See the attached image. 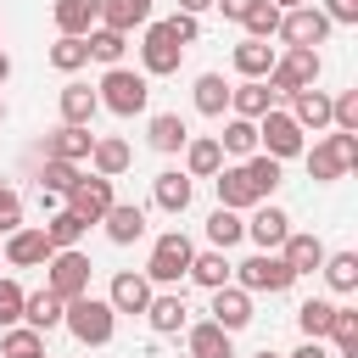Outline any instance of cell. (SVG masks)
Returning a JSON list of instances; mask_svg holds the SVG:
<instances>
[{
  "label": "cell",
  "instance_id": "26",
  "mask_svg": "<svg viewBox=\"0 0 358 358\" xmlns=\"http://www.w3.org/2000/svg\"><path fill=\"white\" fill-rule=\"evenodd\" d=\"M291 117H296V129H324L330 123V95L324 90H296L291 95Z\"/></svg>",
  "mask_w": 358,
  "mask_h": 358
},
{
  "label": "cell",
  "instance_id": "28",
  "mask_svg": "<svg viewBox=\"0 0 358 358\" xmlns=\"http://www.w3.org/2000/svg\"><path fill=\"white\" fill-rule=\"evenodd\" d=\"M95 90L90 84H67L62 90V123H73V129H90V117H95Z\"/></svg>",
  "mask_w": 358,
  "mask_h": 358
},
{
  "label": "cell",
  "instance_id": "43",
  "mask_svg": "<svg viewBox=\"0 0 358 358\" xmlns=\"http://www.w3.org/2000/svg\"><path fill=\"white\" fill-rule=\"evenodd\" d=\"M330 341L341 347V358H358V313H352V308H336V319H330Z\"/></svg>",
  "mask_w": 358,
  "mask_h": 358
},
{
  "label": "cell",
  "instance_id": "29",
  "mask_svg": "<svg viewBox=\"0 0 358 358\" xmlns=\"http://www.w3.org/2000/svg\"><path fill=\"white\" fill-rule=\"evenodd\" d=\"M229 274H235V263H229L224 252H201V257H190V280H196V285H207V291L229 285Z\"/></svg>",
  "mask_w": 358,
  "mask_h": 358
},
{
  "label": "cell",
  "instance_id": "32",
  "mask_svg": "<svg viewBox=\"0 0 358 358\" xmlns=\"http://www.w3.org/2000/svg\"><path fill=\"white\" fill-rule=\"evenodd\" d=\"M185 162H190V179H213L224 168V151L218 140H185Z\"/></svg>",
  "mask_w": 358,
  "mask_h": 358
},
{
  "label": "cell",
  "instance_id": "14",
  "mask_svg": "<svg viewBox=\"0 0 358 358\" xmlns=\"http://www.w3.org/2000/svg\"><path fill=\"white\" fill-rule=\"evenodd\" d=\"M6 257H11L17 268H39V263H50V241H45V229H11V235H6Z\"/></svg>",
  "mask_w": 358,
  "mask_h": 358
},
{
  "label": "cell",
  "instance_id": "45",
  "mask_svg": "<svg viewBox=\"0 0 358 358\" xmlns=\"http://www.w3.org/2000/svg\"><path fill=\"white\" fill-rule=\"evenodd\" d=\"M241 22H246V34H252V39H268V34H280V11H274L268 0H257V6H252Z\"/></svg>",
  "mask_w": 358,
  "mask_h": 358
},
{
  "label": "cell",
  "instance_id": "37",
  "mask_svg": "<svg viewBox=\"0 0 358 358\" xmlns=\"http://www.w3.org/2000/svg\"><path fill=\"white\" fill-rule=\"evenodd\" d=\"M330 319H336V302H324V296H313V302H302V308H296V324H302V336H308V341L330 336Z\"/></svg>",
  "mask_w": 358,
  "mask_h": 358
},
{
  "label": "cell",
  "instance_id": "22",
  "mask_svg": "<svg viewBox=\"0 0 358 358\" xmlns=\"http://www.w3.org/2000/svg\"><path fill=\"white\" fill-rule=\"evenodd\" d=\"M90 162H95V173H101V179H117V173L134 162V151H129V140L106 134V140H95V145H90Z\"/></svg>",
  "mask_w": 358,
  "mask_h": 358
},
{
  "label": "cell",
  "instance_id": "51",
  "mask_svg": "<svg viewBox=\"0 0 358 358\" xmlns=\"http://www.w3.org/2000/svg\"><path fill=\"white\" fill-rule=\"evenodd\" d=\"M213 6H224V17H235V22H241V17H246L257 0H213Z\"/></svg>",
  "mask_w": 358,
  "mask_h": 358
},
{
  "label": "cell",
  "instance_id": "7",
  "mask_svg": "<svg viewBox=\"0 0 358 358\" xmlns=\"http://www.w3.org/2000/svg\"><path fill=\"white\" fill-rule=\"evenodd\" d=\"M352 162H358V140H352V134H330V140H319V145L308 151V173H313L319 185L341 179Z\"/></svg>",
  "mask_w": 358,
  "mask_h": 358
},
{
  "label": "cell",
  "instance_id": "35",
  "mask_svg": "<svg viewBox=\"0 0 358 358\" xmlns=\"http://www.w3.org/2000/svg\"><path fill=\"white\" fill-rule=\"evenodd\" d=\"M84 45H90V56H95V62L117 67V62H123V50H129V34H112V28H90V34H84Z\"/></svg>",
  "mask_w": 358,
  "mask_h": 358
},
{
  "label": "cell",
  "instance_id": "13",
  "mask_svg": "<svg viewBox=\"0 0 358 358\" xmlns=\"http://www.w3.org/2000/svg\"><path fill=\"white\" fill-rule=\"evenodd\" d=\"M213 324L218 330H246L252 324V296L241 285H218L213 291Z\"/></svg>",
  "mask_w": 358,
  "mask_h": 358
},
{
  "label": "cell",
  "instance_id": "34",
  "mask_svg": "<svg viewBox=\"0 0 358 358\" xmlns=\"http://www.w3.org/2000/svg\"><path fill=\"white\" fill-rule=\"evenodd\" d=\"M84 229H90V224H84V218H73V213L62 207V213L45 224V241H50V252H73V246L84 241Z\"/></svg>",
  "mask_w": 358,
  "mask_h": 358
},
{
  "label": "cell",
  "instance_id": "41",
  "mask_svg": "<svg viewBox=\"0 0 358 358\" xmlns=\"http://www.w3.org/2000/svg\"><path fill=\"white\" fill-rule=\"evenodd\" d=\"M84 173L73 168V162H56V157H45V173H39V190H50V196H67L73 185H78Z\"/></svg>",
  "mask_w": 358,
  "mask_h": 358
},
{
  "label": "cell",
  "instance_id": "50",
  "mask_svg": "<svg viewBox=\"0 0 358 358\" xmlns=\"http://www.w3.org/2000/svg\"><path fill=\"white\" fill-rule=\"evenodd\" d=\"M324 17L330 22H358V0H324Z\"/></svg>",
  "mask_w": 358,
  "mask_h": 358
},
{
  "label": "cell",
  "instance_id": "4",
  "mask_svg": "<svg viewBox=\"0 0 358 358\" xmlns=\"http://www.w3.org/2000/svg\"><path fill=\"white\" fill-rule=\"evenodd\" d=\"M50 274H45V291L50 296H62V302H73V296H90V257L73 246V252H50V263H45Z\"/></svg>",
  "mask_w": 358,
  "mask_h": 358
},
{
  "label": "cell",
  "instance_id": "54",
  "mask_svg": "<svg viewBox=\"0 0 358 358\" xmlns=\"http://www.w3.org/2000/svg\"><path fill=\"white\" fill-rule=\"evenodd\" d=\"M268 6H274V11L285 17V11H296V6H308V0H268Z\"/></svg>",
  "mask_w": 358,
  "mask_h": 358
},
{
  "label": "cell",
  "instance_id": "38",
  "mask_svg": "<svg viewBox=\"0 0 358 358\" xmlns=\"http://www.w3.org/2000/svg\"><path fill=\"white\" fill-rule=\"evenodd\" d=\"M218 151L252 157V151H257V123H246V117H229V123H224V134H218Z\"/></svg>",
  "mask_w": 358,
  "mask_h": 358
},
{
  "label": "cell",
  "instance_id": "42",
  "mask_svg": "<svg viewBox=\"0 0 358 358\" xmlns=\"http://www.w3.org/2000/svg\"><path fill=\"white\" fill-rule=\"evenodd\" d=\"M0 352H6V358H45V336H39V330H17V324H11V330H6V341H0Z\"/></svg>",
  "mask_w": 358,
  "mask_h": 358
},
{
  "label": "cell",
  "instance_id": "11",
  "mask_svg": "<svg viewBox=\"0 0 358 358\" xmlns=\"http://www.w3.org/2000/svg\"><path fill=\"white\" fill-rule=\"evenodd\" d=\"M324 34H330V17H324L319 6H296V11L280 17V39H285V45H308V50H313Z\"/></svg>",
  "mask_w": 358,
  "mask_h": 358
},
{
  "label": "cell",
  "instance_id": "21",
  "mask_svg": "<svg viewBox=\"0 0 358 358\" xmlns=\"http://www.w3.org/2000/svg\"><path fill=\"white\" fill-rule=\"evenodd\" d=\"M229 106H235V117L257 123L263 112H274V95H268V84H263V78H246L241 90H229Z\"/></svg>",
  "mask_w": 358,
  "mask_h": 358
},
{
  "label": "cell",
  "instance_id": "12",
  "mask_svg": "<svg viewBox=\"0 0 358 358\" xmlns=\"http://www.w3.org/2000/svg\"><path fill=\"white\" fill-rule=\"evenodd\" d=\"M213 185H218V207H229V213H241V207H257V201H263L246 168H218V173H213Z\"/></svg>",
  "mask_w": 358,
  "mask_h": 358
},
{
  "label": "cell",
  "instance_id": "16",
  "mask_svg": "<svg viewBox=\"0 0 358 358\" xmlns=\"http://www.w3.org/2000/svg\"><path fill=\"white\" fill-rule=\"evenodd\" d=\"M246 235L257 241V252H274V246H285L291 218H285L280 207H257V213H252V224H246Z\"/></svg>",
  "mask_w": 358,
  "mask_h": 358
},
{
  "label": "cell",
  "instance_id": "30",
  "mask_svg": "<svg viewBox=\"0 0 358 358\" xmlns=\"http://www.w3.org/2000/svg\"><path fill=\"white\" fill-rule=\"evenodd\" d=\"M190 358H235L229 330H218L213 319H207V324H196V330H190Z\"/></svg>",
  "mask_w": 358,
  "mask_h": 358
},
{
  "label": "cell",
  "instance_id": "18",
  "mask_svg": "<svg viewBox=\"0 0 358 358\" xmlns=\"http://www.w3.org/2000/svg\"><path fill=\"white\" fill-rule=\"evenodd\" d=\"M101 22V0H56V28L67 39H84Z\"/></svg>",
  "mask_w": 358,
  "mask_h": 358
},
{
  "label": "cell",
  "instance_id": "5",
  "mask_svg": "<svg viewBox=\"0 0 358 358\" xmlns=\"http://www.w3.org/2000/svg\"><path fill=\"white\" fill-rule=\"evenodd\" d=\"M190 257H196V246H190L179 229L157 235V246H151V263H145V280H157V285H173L179 274H190Z\"/></svg>",
  "mask_w": 358,
  "mask_h": 358
},
{
  "label": "cell",
  "instance_id": "49",
  "mask_svg": "<svg viewBox=\"0 0 358 358\" xmlns=\"http://www.w3.org/2000/svg\"><path fill=\"white\" fill-rule=\"evenodd\" d=\"M168 34H173L179 45H196V34H201V28H196V17H185V11H173V17H168Z\"/></svg>",
  "mask_w": 358,
  "mask_h": 358
},
{
  "label": "cell",
  "instance_id": "33",
  "mask_svg": "<svg viewBox=\"0 0 358 358\" xmlns=\"http://www.w3.org/2000/svg\"><path fill=\"white\" fill-rule=\"evenodd\" d=\"M190 173H157V207L162 213H185L190 207Z\"/></svg>",
  "mask_w": 358,
  "mask_h": 358
},
{
  "label": "cell",
  "instance_id": "55",
  "mask_svg": "<svg viewBox=\"0 0 358 358\" xmlns=\"http://www.w3.org/2000/svg\"><path fill=\"white\" fill-rule=\"evenodd\" d=\"M6 78H11V56L0 50V84H6Z\"/></svg>",
  "mask_w": 358,
  "mask_h": 358
},
{
  "label": "cell",
  "instance_id": "57",
  "mask_svg": "<svg viewBox=\"0 0 358 358\" xmlns=\"http://www.w3.org/2000/svg\"><path fill=\"white\" fill-rule=\"evenodd\" d=\"M0 123H6V101H0Z\"/></svg>",
  "mask_w": 358,
  "mask_h": 358
},
{
  "label": "cell",
  "instance_id": "44",
  "mask_svg": "<svg viewBox=\"0 0 358 358\" xmlns=\"http://www.w3.org/2000/svg\"><path fill=\"white\" fill-rule=\"evenodd\" d=\"M50 62H56L62 73H78V67L90 62V45H84V39H67V34H62V39L50 45Z\"/></svg>",
  "mask_w": 358,
  "mask_h": 358
},
{
  "label": "cell",
  "instance_id": "1",
  "mask_svg": "<svg viewBox=\"0 0 358 358\" xmlns=\"http://www.w3.org/2000/svg\"><path fill=\"white\" fill-rule=\"evenodd\" d=\"M62 324H67L84 347H106L112 330H117V313H112V302H101V296H73V302L62 308Z\"/></svg>",
  "mask_w": 358,
  "mask_h": 358
},
{
  "label": "cell",
  "instance_id": "39",
  "mask_svg": "<svg viewBox=\"0 0 358 358\" xmlns=\"http://www.w3.org/2000/svg\"><path fill=\"white\" fill-rule=\"evenodd\" d=\"M185 140H190V129H185L173 112H157V117H151V145H157V151H179Z\"/></svg>",
  "mask_w": 358,
  "mask_h": 358
},
{
  "label": "cell",
  "instance_id": "46",
  "mask_svg": "<svg viewBox=\"0 0 358 358\" xmlns=\"http://www.w3.org/2000/svg\"><path fill=\"white\" fill-rule=\"evenodd\" d=\"M241 168L252 173V185H257V196L268 201V196H274V185H280V162H274V157H252V162H241Z\"/></svg>",
  "mask_w": 358,
  "mask_h": 358
},
{
  "label": "cell",
  "instance_id": "17",
  "mask_svg": "<svg viewBox=\"0 0 358 358\" xmlns=\"http://www.w3.org/2000/svg\"><path fill=\"white\" fill-rule=\"evenodd\" d=\"M106 302H112V313H145V302H151V280L123 268V274L112 280V296H106Z\"/></svg>",
  "mask_w": 358,
  "mask_h": 358
},
{
  "label": "cell",
  "instance_id": "25",
  "mask_svg": "<svg viewBox=\"0 0 358 358\" xmlns=\"http://www.w3.org/2000/svg\"><path fill=\"white\" fill-rule=\"evenodd\" d=\"M268 67H274V45L268 39H241L235 45V73L241 78H268Z\"/></svg>",
  "mask_w": 358,
  "mask_h": 358
},
{
  "label": "cell",
  "instance_id": "10",
  "mask_svg": "<svg viewBox=\"0 0 358 358\" xmlns=\"http://www.w3.org/2000/svg\"><path fill=\"white\" fill-rule=\"evenodd\" d=\"M112 201H117V196H112V179H101V173H90V179H78V185L67 190V213L84 218V224H101Z\"/></svg>",
  "mask_w": 358,
  "mask_h": 358
},
{
  "label": "cell",
  "instance_id": "27",
  "mask_svg": "<svg viewBox=\"0 0 358 358\" xmlns=\"http://www.w3.org/2000/svg\"><path fill=\"white\" fill-rule=\"evenodd\" d=\"M62 308H67V302H62V296H50V291H34V296H22V319H28V330H39V336L62 324Z\"/></svg>",
  "mask_w": 358,
  "mask_h": 358
},
{
  "label": "cell",
  "instance_id": "15",
  "mask_svg": "<svg viewBox=\"0 0 358 358\" xmlns=\"http://www.w3.org/2000/svg\"><path fill=\"white\" fill-rule=\"evenodd\" d=\"M90 145H95V134L90 129H73V123H62L56 134H45V157H56V162H84Z\"/></svg>",
  "mask_w": 358,
  "mask_h": 358
},
{
  "label": "cell",
  "instance_id": "53",
  "mask_svg": "<svg viewBox=\"0 0 358 358\" xmlns=\"http://www.w3.org/2000/svg\"><path fill=\"white\" fill-rule=\"evenodd\" d=\"M207 6H213V0H179V11H185V17H201Z\"/></svg>",
  "mask_w": 358,
  "mask_h": 358
},
{
  "label": "cell",
  "instance_id": "20",
  "mask_svg": "<svg viewBox=\"0 0 358 358\" xmlns=\"http://www.w3.org/2000/svg\"><path fill=\"white\" fill-rule=\"evenodd\" d=\"M280 257L291 263V274H313V268H319L330 252H324V241H319V235H285Z\"/></svg>",
  "mask_w": 358,
  "mask_h": 358
},
{
  "label": "cell",
  "instance_id": "8",
  "mask_svg": "<svg viewBox=\"0 0 358 358\" xmlns=\"http://www.w3.org/2000/svg\"><path fill=\"white\" fill-rule=\"evenodd\" d=\"M235 274H241V291H285L296 274H291V263L280 257V252H257V257H246V263H235Z\"/></svg>",
  "mask_w": 358,
  "mask_h": 358
},
{
  "label": "cell",
  "instance_id": "3",
  "mask_svg": "<svg viewBox=\"0 0 358 358\" xmlns=\"http://www.w3.org/2000/svg\"><path fill=\"white\" fill-rule=\"evenodd\" d=\"M101 106H112L117 117H134V112H145V101H151V84L140 78V73H129V67H106V78H101V95H95Z\"/></svg>",
  "mask_w": 358,
  "mask_h": 358
},
{
  "label": "cell",
  "instance_id": "2",
  "mask_svg": "<svg viewBox=\"0 0 358 358\" xmlns=\"http://www.w3.org/2000/svg\"><path fill=\"white\" fill-rule=\"evenodd\" d=\"M313 84H319V50H308V45H291L268 67V95H296V90H313Z\"/></svg>",
  "mask_w": 358,
  "mask_h": 358
},
{
  "label": "cell",
  "instance_id": "56",
  "mask_svg": "<svg viewBox=\"0 0 358 358\" xmlns=\"http://www.w3.org/2000/svg\"><path fill=\"white\" fill-rule=\"evenodd\" d=\"M252 358H280V352H268V347H263V352H252Z\"/></svg>",
  "mask_w": 358,
  "mask_h": 358
},
{
  "label": "cell",
  "instance_id": "23",
  "mask_svg": "<svg viewBox=\"0 0 358 358\" xmlns=\"http://www.w3.org/2000/svg\"><path fill=\"white\" fill-rule=\"evenodd\" d=\"M101 224H106V235H112L117 246H129V241H140V235H145V213H140V207H129V201H112Z\"/></svg>",
  "mask_w": 358,
  "mask_h": 358
},
{
  "label": "cell",
  "instance_id": "24",
  "mask_svg": "<svg viewBox=\"0 0 358 358\" xmlns=\"http://www.w3.org/2000/svg\"><path fill=\"white\" fill-rule=\"evenodd\" d=\"M185 313H190V308H185V296H179V291H168V296H151V302H145V319H151V330H157V336L185 330Z\"/></svg>",
  "mask_w": 358,
  "mask_h": 358
},
{
  "label": "cell",
  "instance_id": "9",
  "mask_svg": "<svg viewBox=\"0 0 358 358\" xmlns=\"http://www.w3.org/2000/svg\"><path fill=\"white\" fill-rule=\"evenodd\" d=\"M179 56H185V45L168 34V22H145V39H140V62H145V73H179Z\"/></svg>",
  "mask_w": 358,
  "mask_h": 358
},
{
  "label": "cell",
  "instance_id": "19",
  "mask_svg": "<svg viewBox=\"0 0 358 358\" xmlns=\"http://www.w3.org/2000/svg\"><path fill=\"white\" fill-rule=\"evenodd\" d=\"M145 22H151V0H101V28L129 34V28H145Z\"/></svg>",
  "mask_w": 358,
  "mask_h": 358
},
{
  "label": "cell",
  "instance_id": "47",
  "mask_svg": "<svg viewBox=\"0 0 358 358\" xmlns=\"http://www.w3.org/2000/svg\"><path fill=\"white\" fill-rule=\"evenodd\" d=\"M17 319H22V285L17 280H0V324L11 330Z\"/></svg>",
  "mask_w": 358,
  "mask_h": 358
},
{
  "label": "cell",
  "instance_id": "48",
  "mask_svg": "<svg viewBox=\"0 0 358 358\" xmlns=\"http://www.w3.org/2000/svg\"><path fill=\"white\" fill-rule=\"evenodd\" d=\"M11 229H22V196L11 185H0V235H11Z\"/></svg>",
  "mask_w": 358,
  "mask_h": 358
},
{
  "label": "cell",
  "instance_id": "31",
  "mask_svg": "<svg viewBox=\"0 0 358 358\" xmlns=\"http://www.w3.org/2000/svg\"><path fill=\"white\" fill-rule=\"evenodd\" d=\"M224 106H229V84L218 73H201L196 78V112L201 117H224Z\"/></svg>",
  "mask_w": 358,
  "mask_h": 358
},
{
  "label": "cell",
  "instance_id": "52",
  "mask_svg": "<svg viewBox=\"0 0 358 358\" xmlns=\"http://www.w3.org/2000/svg\"><path fill=\"white\" fill-rule=\"evenodd\" d=\"M291 358H330V352H324V347H319V341H302V347H296V352H291Z\"/></svg>",
  "mask_w": 358,
  "mask_h": 358
},
{
  "label": "cell",
  "instance_id": "40",
  "mask_svg": "<svg viewBox=\"0 0 358 358\" xmlns=\"http://www.w3.org/2000/svg\"><path fill=\"white\" fill-rule=\"evenodd\" d=\"M319 268H324V280H330L336 291H358V252H336V257H324Z\"/></svg>",
  "mask_w": 358,
  "mask_h": 358
},
{
  "label": "cell",
  "instance_id": "36",
  "mask_svg": "<svg viewBox=\"0 0 358 358\" xmlns=\"http://www.w3.org/2000/svg\"><path fill=\"white\" fill-rule=\"evenodd\" d=\"M246 235V224H241V213H229V207H218L213 218H207V241H213V252H229L235 241Z\"/></svg>",
  "mask_w": 358,
  "mask_h": 358
},
{
  "label": "cell",
  "instance_id": "6",
  "mask_svg": "<svg viewBox=\"0 0 358 358\" xmlns=\"http://www.w3.org/2000/svg\"><path fill=\"white\" fill-rule=\"evenodd\" d=\"M257 145H263V157H274V162H285V157H296L302 151V129H296V117L291 112H263L257 117Z\"/></svg>",
  "mask_w": 358,
  "mask_h": 358
}]
</instances>
